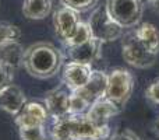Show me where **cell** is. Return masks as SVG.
<instances>
[{
  "label": "cell",
  "instance_id": "6da1fadb",
  "mask_svg": "<svg viewBox=\"0 0 159 140\" xmlns=\"http://www.w3.org/2000/svg\"><path fill=\"white\" fill-rule=\"evenodd\" d=\"M110 138L109 125L96 126L85 116L67 115L56 119L52 126L53 140H106Z\"/></svg>",
  "mask_w": 159,
  "mask_h": 140
},
{
  "label": "cell",
  "instance_id": "7a4b0ae2",
  "mask_svg": "<svg viewBox=\"0 0 159 140\" xmlns=\"http://www.w3.org/2000/svg\"><path fill=\"white\" fill-rule=\"evenodd\" d=\"M63 56L55 45L49 42H36L24 51L22 66L28 74L36 79L53 77L61 67Z\"/></svg>",
  "mask_w": 159,
  "mask_h": 140
},
{
  "label": "cell",
  "instance_id": "3957f363",
  "mask_svg": "<svg viewBox=\"0 0 159 140\" xmlns=\"http://www.w3.org/2000/svg\"><path fill=\"white\" fill-rule=\"evenodd\" d=\"M134 90V76L127 69L116 67L107 73L106 98L113 101L119 108L124 107Z\"/></svg>",
  "mask_w": 159,
  "mask_h": 140
},
{
  "label": "cell",
  "instance_id": "277c9868",
  "mask_svg": "<svg viewBox=\"0 0 159 140\" xmlns=\"http://www.w3.org/2000/svg\"><path fill=\"white\" fill-rule=\"evenodd\" d=\"M121 56L127 65L137 69H149L158 60V55L151 53L133 34V31L121 36Z\"/></svg>",
  "mask_w": 159,
  "mask_h": 140
},
{
  "label": "cell",
  "instance_id": "5b68a950",
  "mask_svg": "<svg viewBox=\"0 0 159 140\" xmlns=\"http://www.w3.org/2000/svg\"><path fill=\"white\" fill-rule=\"evenodd\" d=\"M106 11L123 28H133L143 17V0H107Z\"/></svg>",
  "mask_w": 159,
  "mask_h": 140
},
{
  "label": "cell",
  "instance_id": "8992f818",
  "mask_svg": "<svg viewBox=\"0 0 159 140\" xmlns=\"http://www.w3.org/2000/svg\"><path fill=\"white\" fill-rule=\"evenodd\" d=\"M88 25L91 28L92 36L99 39L102 44L116 41L123 36L124 28L107 14L106 7H98L93 10L88 20Z\"/></svg>",
  "mask_w": 159,
  "mask_h": 140
},
{
  "label": "cell",
  "instance_id": "52a82bcc",
  "mask_svg": "<svg viewBox=\"0 0 159 140\" xmlns=\"http://www.w3.org/2000/svg\"><path fill=\"white\" fill-rule=\"evenodd\" d=\"M91 73H92V67L89 65L70 60L63 67V73H61L63 84L69 91H75L85 85V83L89 80Z\"/></svg>",
  "mask_w": 159,
  "mask_h": 140
},
{
  "label": "cell",
  "instance_id": "ba28073f",
  "mask_svg": "<svg viewBox=\"0 0 159 140\" xmlns=\"http://www.w3.org/2000/svg\"><path fill=\"white\" fill-rule=\"evenodd\" d=\"M16 116V125L18 128L24 126H36V125H45L49 113L46 111L45 104L41 102H25L24 107L18 111Z\"/></svg>",
  "mask_w": 159,
  "mask_h": 140
},
{
  "label": "cell",
  "instance_id": "9c48e42d",
  "mask_svg": "<svg viewBox=\"0 0 159 140\" xmlns=\"http://www.w3.org/2000/svg\"><path fill=\"white\" fill-rule=\"evenodd\" d=\"M106 88H107V74L99 70H92L89 76V80L82 85L81 88L75 90L88 104L98 101V99L106 97Z\"/></svg>",
  "mask_w": 159,
  "mask_h": 140
},
{
  "label": "cell",
  "instance_id": "30bf717a",
  "mask_svg": "<svg viewBox=\"0 0 159 140\" xmlns=\"http://www.w3.org/2000/svg\"><path fill=\"white\" fill-rule=\"evenodd\" d=\"M119 112H120V108L109 98L103 97L89 105V108L85 112V116L96 126H106L109 125L110 119L117 115Z\"/></svg>",
  "mask_w": 159,
  "mask_h": 140
},
{
  "label": "cell",
  "instance_id": "8fae6325",
  "mask_svg": "<svg viewBox=\"0 0 159 140\" xmlns=\"http://www.w3.org/2000/svg\"><path fill=\"white\" fill-rule=\"evenodd\" d=\"M101 51H102V42L99 39L93 38V36L80 45L67 48V53H69L70 60L89 65V66L96 59H99Z\"/></svg>",
  "mask_w": 159,
  "mask_h": 140
},
{
  "label": "cell",
  "instance_id": "7c38bea8",
  "mask_svg": "<svg viewBox=\"0 0 159 140\" xmlns=\"http://www.w3.org/2000/svg\"><path fill=\"white\" fill-rule=\"evenodd\" d=\"M45 107H46L49 116L55 121L70 115V91L55 88L46 93Z\"/></svg>",
  "mask_w": 159,
  "mask_h": 140
},
{
  "label": "cell",
  "instance_id": "4fadbf2b",
  "mask_svg": "<svg viewBox=\"0 0 159 140\" xmlns=\"http://www.w3.org/2000/svg\"><path fill=\"white\" fill-rule=\"evenodd\" d=\"M25 102V94L18 85L8 83L0 87V109L6 111L10 115H17Z\"/></svg>",
  "mask_w": 159,
  "mask_h": 140
},
{
  "label": "cell",
  "instance_id": "5bb4252c",
  "mask_svg": "<svg viewBox=\"0 0 159 140\" xmlns=\"http://www.w3.org/2000/svg\"><path fill=\"white\" fill-rule=\"evenodd\" d=\"M81 21L78 17V13L70 7H61L55 13L53 17V22H55V28L57 32L59 38L61 42H64L77 28L78 22Z\"/></svg>",
  "mask_w": 159,
  "mask_h": 140
},
{
  "label": "cell",
  "instance_id": "9a60e30c",
  "mask_svg": "<svg viewBox=\"0 0 159 140\" xmlns=\"http://www.w3.org/2000/svg\"><path fill=\"white\" fill-rule=\"evenodd\" d=\"M135 38L151 53L159 55V30L151 22H138L131 30Z\"/></svg>",
  "mask_w": 159,
  "mask_h": 140
},
{
  "label": "cell",
  "instance_id": "2e32d148",
  "mask_svg": "<svg viewBox=\"0 0 159 140\" xmlns=\"http://www.w3.org/2000/svg\"><path fill=\"white\" fill-rule=\"evenodd\" d=\"M24 60V48L18 41L6 44L0 48V63H3L10 70L18 69Z\"/></svg>",
  "mask_w": 159,
  "mask_h": 140
},
{
  "label": "cell",
  "instance_id": "e0dca14e",
  "mask_svg": "<svg viewBox=\"0 0 159 140\" xmlns=\"http://www.w3.org/2000/svg\"><path fill=\"white\" fill-rule=\"evenodd\" d=\"M52 0H24L22 14L28 20H43L52 11Z\"/></svg>",
  "mask_w": 159,
  "mask_h": 140
},
{
  "label": "cell",
  "instance_id": "ac0fdd59",
  "mask_svg": "<svg viewBox=\"0 0 159 140\" xmlns=\"http://www.w3.org/2000/svg\"><path fill=\"white\" fill-rule=\"evenodd\" d=\"M89 38H92V32H91V28H89V25H88V22L80 21L77 28L74 30V32H73L63 44L66 48H70V46H75V45L82 44V42L88 41Z\"/></svg>",
  "mask_w": 159,
  "mask_h": 140
},
{
  "label": "cell",
  "instance_id": "d6986e66",
  "mask_svg": "<svg viewBox=\"0 0 159 140\" xmlns=\"http://www.w3.org/2000/svg\"><path fill=\"white\" fill-rule=\"evenodd\" d=\"M21 38V30L10 22H0V48L6 44L16 42Z\"/></svg>",
  "mask_w": 159,
  "mask_h": 140
},
{
  "label": "cell",
  "instance_id": "ffe728a7",
  "mask_svg": "<svg viewBox=\"0 0 159 140\" xmlns=\"http://www.w3.org/2000/svg\"><path fill=\"white\" fill-rule=\"evenodd\" d=\"M21 140H46L45 125H36V126H24L18 128Z\"/></svg>",
  "mask_w": 159,
  "mask_h": 140
},
{
  "label": "cell",
  "instance_id": "44dd1931",
  "mask_svg": "<svg viewBox=\"0 0 159 140\" xmlns=\"http://www.w3.org/2000/svg\"><path fill=\"white\" fill-rule=\"evenodd\" d=\"M89 108V104L77 91H70V115H81Z\"/></svg>",
  "mask_w": 159,
  "mask_h": 140
},
{
  "label": "cell",
  "instance_id": "7402d4cb",
  "mask_svg": "<svg viewBox=\"0 0 159 140\" xmlns=\"http://www.w3.org/2000/svg\"><path fill=\"white\" fill-rule=\"evenodd\" d=\"M96 2L98 0H60V3L63 6L73 8L77 13H82V11H87L89 8H92L96 4Z\"/></svg>",
  "mask_w": 159,
  "mask_h": 140
},
{
  "label": "cell",
  "instance_id": "603a6c76",
  "mask_svg": "<svg viewBox=\"0 0 159 140\" xmlns=\"http://www.w3.org/2000/svg\"><path fill=\"white\" fill-rule=\"evenodd\" d=\"M145 97L152 104L159 105V77L149 83V85L145 88Z\"/></svg>",
  "mask_w": 159,
  "mask_h": 140
},
{
  "label": "cell",
  "instance_id": "cb8c5ba5",
  "mask_svg": "<svg viewBox=\"0 0 159 140\" xmlns=\"http://www.w3.org/2000/svg\"><path fill=\"white\" fill-rule=\"evenodd\" d=\"M13 74H14L13 70H10L3 63H0V87L13 81Z\"/></svg>",
  "mask_w": 159,
  "mask_h": 140
},
{
  "label": "cell",
  "instance_id": "d4e9b609",
  "mask_svg": "<svg viewBox=\"0 0 159 140\" xmlns=\"http://www.w3.org/2000/svg\"><path fill=\"white\" fill-rule=\"evenodd\" d=\"M109 140H140V138L133 130L126 129V130H121V132H117L113 136H110Z\"/></svg>",
  "mask_w": 159,
  "mask_h": 140
},
{
  "label": "cell",
  "instance_id": "484cf974",
  "mask_svg": "<svg viewBox=\"0 0 159 140\" xmlns=\"http://www.w3.org/2000/svg\"><path fill=\"white\" fill-rule=\"evenodd\" d=\"M149 3H151V4L154 6V7L159 11V0H152V2H149Z\"/></svg>",
  "mask_w": 159,
  "mask_h": 140
},
{
  "label": "cell",
  "instance_id": "4316f807",
  "mask_svg": "<svg viewBox=\"0 0 159 140\" xmlns=\"http://www.w3.org/2000/svg\"><path fill=\"white\" fill-rule=\"evenodd\" d=\"M155 130H157V133L159 135V118H158V121L155 122Z\"/></svg>",
  "mask_w": 159,
  "mask_h": 140
},
{
  "label": "cell",
  "instance_id": "83f0119b",
  "mask_svg": "<svg viewBox=\"0 0 159 140\" xmlns=\"http://www.w3.org/2000/svg\"><path fill=\"white\" fill-rule=\"evenodd\" d=\"M143 2H144V0H143ZM147 2H148V3H149V2H152V0H147Z\"/></svg>",
  "mask_w": 159,
  "mask_h": 140
},
{
  "label": "cell",
  "instance_id": "f1b7e54d",
  "mask_svg": "<svg viewBox=\"0 0 159 140\" xmlns=\"http://www.w3.org/2000/svg\"><path fill=\"white\" fill-rule=\"evenodd\" d=\"M106 140H107V139H106Z\"/></svg>",
  "mask_w": 159,
  "mask_h": 140
}]
</instances>
